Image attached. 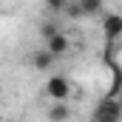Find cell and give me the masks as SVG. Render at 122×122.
<instances>
[{
    "mask_svg": "<svg viewBox=\"0 0 122 122\" xmlns=\"http://www.w3.org/2000/svg\"><path fill=\"white\" fill-rule=\"evenodd\" d=\"M68 94H71V80L68 77H48V82H46V97L48 99H54V102H65L68 99Z\"/></svg>",
    "mask_w": 122,
    "mask_h": 122,
    "instance_id": "1",
    "label": "cell"
},
{
    "mask_svg": "<svg viewBox=\"0 0 122 122\" xmlns=\"http://www.w3.org/2000/svg\"><path fill=\"white\" fill-rule=\"evenodd\" d=\"M68 48H71V40H68L62 31H57L54 37L46 40V51H48L51 57H62V54H68Z\"/></svg>",
    "mask_w": 122,
    "mask_h": 122,
    "instance_id": "3",
    "label": "cell"
},
{
    "mask_svg": "<svg viewBox=\"0 0 122 122\" xmlns=\"http://www.w3.org/2000/svg\"><path fill=\"white\" fill-rule=\"evenodd\" d=\"M82 14H99L102 11V0H80Z\"/></svg>",
    "mask_w": 122,
    "mask_h": 122,
    "instance_id": "7",
    "label": "cell"
},
{
    "mask_svg": "<svg viewBox=\"0 0 122 122\" xmlns=\"http://www.w3.org/2000/svg\"><path fill=\"white\" fill-rule=\"evenodd\" d=\"M0 91H3V85H0Z\"/></svg>",
    "mask_w": 122,
    "mask_h": 122,
    "instance_id": "11",
    "label": "cell"
},
{
    "mask_svg": "<svg viewBox=\"0 0 122 122\" xmlns=\"http://www.w3.org/2000/svg\"><path fill=\"white\" fill-rule=\"evenodd\" d=\"M54 60H57V57H51L46 48H40V51H34V54H31V62H34V68H37V71H48V68L54 65Z\"/></svg>",
    "mask_w": 122,
    "mask_h": 122,
    "instance_id": "5",
    "label": "cell"
},
{
    "mask_svg": "<svg viewBox=\"0 0 122 122\" xmlns=\"http://www.w3.org/2000/svg\"><path fill=\"white\" fill-rule=\"evenodd\" d=\"M62 11H65V14H68L71 20H80V17H82V6H80V3H68V6H65Z\"/></svg>",
    "mask_w": 122,
    "mask_h": 122,
    "instance_id": "8",
    "label": "cell"
},
{
    "mask_svg": "<svg viewBox=\"0 0 122 122\" xmlns=\"http://www.w3.org/2000/svg\"><path fill=\"white\" fill-rule=\"evenodd\" d=\"M102 31H105L108 40H119V37H122V14H105Z\"/></svg>",
    "mask_w": 122,
    "mask_h": 122,
    "instance_id": "4",
    "label": "cell"
},
{
    "mask_svg": "<svg viewBox=\"0 0 122 122\" xmlns=\"http://www.w3.org/2000/svg\"><path fill=\"white\" fill-rule=\"evenodd\" d=\"M119 111H122V102L119 99H102V105L97 108V122H117L119 119Z\"/></svg>",
    "mask_w": 122,
    "mask_h": 122,
    "instance_id": "2",
    "label": "cell"
},
{
    "mask_svg": "<svg viewBox=\"0 0 122 122\" xmlns=\"http://www.w3.org/2000/svg\"><path fill=\"white\" fill-rule=\"evenodd\" d=\"M57 26H54V23H43V26H40V34H43V40H48V37H54V34H57Z\"/></svg>",
    "mask_w": 122,
    "mask_h": 122,
    "instance_id": "9",
    "label": "cell"
},
{
    "mask_svg": "<svg viewBox=\"0 0 122 122\" xmlns=\"http://www.w3.org/2000/svg\"><path fill=\"white\" fill-rule=\"evenodd\" d=\"M6 122H11V119H6Z\"/></svg>",
    "mask_w": 122,
    "mask_h": 122,
    "instance_id": "12",
    "label": "cell"
},
{
    "mask_svg": "<svg viewBox=\"0 0 122 122\" xmlns=\"http://www.w3.org/2000/svg\"><path fill=\"white\" fill-rule=\"evenodd\" d=\"M68 117H71V108H68L65 102H54V105L48 108V119L51 122H68Z\"/></svg>",
    "mask_w": 122,
    "mask_h": 122,
    "instance_id": "6",
    "label": "cell"
},
{
    "mask_svg": "<svg viewBox=\"0 0 122 122\" xmlns=\"http://www.w3.org/2000/svg\"><path fill=\"white\" fill-rule=\"evenodd\" d=\"M68 6V0H46V9H51V11H62Z\"/></svg>",
    "mask_w": 122,
    "mask_h": 122,
    "instance_id": "10",
    "label": "cell"
}]
</instances>
